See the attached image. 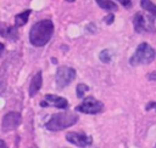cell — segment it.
<instances>
[{
    "mask_svg": "<svg viewBox=\"0 0 156 148\" xmlns=\"http://www.w3.org/2000/svg\"><path fill=\"white\" fill-rule=\"evenodd\" d=\"M54 33V24L50 19L35 22L29 30V41L34 46H44L49 42Z\"/></svg>",
    "mask_w": 156,
    "mask_h": 148,
    "instance_id": "6da1fadb",
    "label": "cell"
},
{
    "mask_svg": "<svg viewBox=\"0 0 156 148\" xmlns=\"http://www.w3.org/2000/svg\"><path fill=\"white\" fill-rule=\"evenodd\" d=\"M78 121V115L71 112H65V113H58L54 114L51 119L46 123V129L50 131H61L65 130L72 125H74Z\"/></svg>",
    "mask_w": 156,
    "mask_h": 148,
    "instance_id": "7a4b0ae2",
    "label": "cell"
},
{
    "mask_svg": "<svg viewBox=\"0 0 156 148\" xmlns=\"http://www.w3.org/2000/svg\"><path fill=\"white\" fill-rule=\"evenodd\" d=\"M154 57H155L154 49L149 44L141 42L136 47L134 55L130 57L129 63L132 66H134V67L135 66H140V64H149V63H151L154 61Z\"/></svg>",
    "mask_w": 156,
    "mask_h": 148,
    "instance_id": "3957f363",
    "label": "cell"
},
{
    "mask_svg": "<svg viewBox=\"0 0 156 148\" xmlns=\"http://www.w3.org/2000/svg\"><path fill=\"white\" fill-rule=\"evenodd\" d=\"M134 29L136 33H143V32H155V24L154 19L149 16H145L141 12L135 13L134 19H133Z\"/></svg>",
    "mask_w": 156,
    "mask_h": 148,
    "instance_id": "277c9868",
    "label": "cell"
},
{
    "mask_svg": "<svg viewBox=\"0 0 156 148\" xmlns=\"http://www.w3.org/2000/svg\"><path fill=\"white\" fill-rule=\"evenodd\" d=\"M76 78V70L71 67H60L56 72V85L58 89H65Z\"/></svg>",
    "mask_w": 156,
    "mask_h": 148,
    "instance_id": "5b68a950",
    "label": "cell"
},
{
    "mask_svg": "<svg viewBox=\"0 0 156 148\" xmlns=\"http://www.w3.org/2000/svg\"><path fill=\"white\" fill-rule=\"evenodd\" d=\"M102 108H104V104L100 101L95 99L93 96H89L83 101L82 104L76 107V110L85 114H98L102 110Z\"/></svg>",
    "mask_w": 156,
    "mask_h": 148,
    "instance_id": "8992f818",
    "label": "cell"
},
{
    "mask_svg": "<svg viewBox=\"0 0 156 148\" xmlns=\"http://www.w3.org/2000/svg\"><path fill=\"white\" fill-rule=\"evenodd\" d=\"M22 121V116L20 113L17 112H10L7 114L4 115L2 118V124H1V129L4 132H9L12 131L15 129H17L20 126Z\"/></svg>",
    "mask_w": 156,
    "mask_h": 148,
    "instance_id": "52a82bcc",
    "label": "cell"
},
{
    "mask_svg": "<svg viewBox=\"0 0 156 148\" xmlns=\"http://www.w3.org/2000/svg\"><path fill=\"white\" fill-rule=\"evenodd\" d=\"M66 140L74 144V146H78V147H87V146H90L91 142H93V138L90 136H87L84 133H79V132H68L66 135Z\"/></svg>",
    "mask_w": 156,
    "mask_h": 148,
    "instance_id": "ba28073f",
    "label": "cell"
},
{
    "mask_svg": "<svg viewBox=\"0 0 156 148\" xmlns=\"http://www.w3.org/2000/svg\"><path fill=\"white\" fill-rule=\"evenodd\" d=\"M40 106L41 107L52 106V107H56V108L65 109V108L68 107V102H67L66 98L60 97V96H56V95H45L44 101L40 103Z\"/></svg>",
    "mask_w": 156,
    "mask_h": 148,
    "instance_id": "9c48e42d",
    "label": "cell"
},
{
    "mask_svg": "<svg viewBox=\"0 0 156 148\" xmlns=\"http://www.w3.org/2000/svg\"><path fill=\"white\" fill-rule=\"evenodd\" d=\"M41 84H43V78H41V73L39 72V73H37V74L32 78V80H30L29 89H28L29 97H34V96L39 92V90H40V87H41Z\"/></svg>",
    "mask_w": 156,
    "mask_h": 148,
    "instance_id": "30bf717a",
    "label": "cell"
},
{
    "mask_svg": "<svg viewBox=\"0 0 156 148\" xmlns=\"http://www.w3.org/2000/svg\"><path fill=\"white\" fill-rule=\"evenodd\" d=\"M0 35H2L4 38H7V39H12V40H16L18 36L16 27H11L5 23L0 24Z\"/></svg>",
    "mask_w": 156,
    "mask_h": 148,
    "instance_id": "8fae6325",
    "label": "cell"
},
{
    "mask_svg": "<svg viewBox=\"0 0 156 148\" xmlns=\"http://www.w3.org/2000/svg\"><path fill=\"white\" fill-rule=\"evenodd\" d=\"M29 15H30V10H26V11L18 13V15H16L15 16V24H16V27L24 25L27 23V21H28Z\"/></svg>",
    "mask_w": 156,
    "mask_h": 148,
    "instance_id": "7c38bea8",
    "label": "cell"
},
{
    "mask_svg": "<svg viewBox=\"0 0 156 148\" xmlns=\"http://www.w3.org/2000/svg\"><path fill=\"white\" fill-rule=\"evenodd\" d=\"M140 6L144 10H146L149 13H151L156 17V5L152 4L150 0H140Z\"/></svg>",
    "mask_w": 156,
    "mask_h": 148,
    "instance_id": "4fadbf2b",
    "label": "cell"
},
{
    "mask_svg": "<svg viewBox=\"0 0 156 148\" xmlns=\"http://www.w3.org/2000/svg\"><path fill=\"white\" fill-rule=\"evenodd\" d=\"M96 2H98V5L101 7V8H104V10H108V11H113V10H117V5L113 2V1H111V0H96Z\"/></svg>",
    "mask_w": 156,
    "mask_h": 148,
    "instance_id": "5bb4252c",
    "label": "cell"
},
{
    "mask_svg": "<svg viewBox=\"0 0 156 148\" xmlns=\"http://www.w3.org/2000/svg\"><path fill=\"white\" fill-rule=\"evenodd\" d=\"M87 91H89V86L88 85H85V84H78L77 85L76 93H77V97L78 98H83Z\"/></svg>",
    "mask_w": 156,
    "mask_h": 148,
    "instance_id": "9a60e30c",
    "label": "cell"
},
{
    "mask_svg": "<svg viewBox=\"0 0 156 148\" xmlns=\"http://www.w3.org/2000/svg\"><path fill=\"white\" fill-rule=\"evenodd\" d=\"M99 57H100V61L104 62V63H108V62L111 61V53H110L108 50H104V51H101L100 55H99Z\"/></svg>",
    "mask_w": 156,
    "mask_h": 148,
    "instance_id": "2e32d148",
    "label": "cell"
},
{
    "mask_svg": "<svg viewBox=\"0 0 156 148\" xmlns=\"http://www.w3.org/2000/svg\"><path fill=\"white\" fill-rule=\"evenodd\" d=\"M113 19H115V16H113L112 13H110V15H107V16L105 17V23H106V24H111V23L113 22Z\"/></svg>",
    "mask_w": 156,
    "mask_h": 148,
    "instance_id": "e0dca14e",
    "label": "cell"
},
{
    "mask_svg": "<svg viewBox=\"0 0 156 148\" xmlns=\"http://www.w3.org/2000/svg\"><path fill=\"white\" fill-rule=\"evenodd\" d=\"M124 7H130L132 6V0H118Z\"/></svg>",
    "mask_w": 156,
    "mask_h": 148,
    "instance_id": "ac0fdd59",
    "label": "cell"
},
{
    "mask_svg": "<svg viewBox=\"0 0 156 148\" xmlns=\"http://www.w3.org/2000/svg\"><path fill=\"white\" fill-rule=\"evenodd\" d=\"M147 79L149 80H156V72H152V73L147 74Z\"/></svg>",
    "mask_w": 156,
    "mask_h": 148,
    "instance_id": "d6986e66",
    "label": "cell"
},
{
    "mask_svg": "<svg viewBox=\"0 0 156 148\" xmlns=\"http://www.w3.org/2000/svg\"><path fill=\"white\" fill-rule=\"evenodd\" d=\"M151 108H156V103H155V102H151V103H149V104L146 106V110H150Z\"/></svg>",
    "mask_w": 156,
    "mask_h": 148,
    "instance_id": "ffe728a7",
    "label": "cell"
},
{
    "mask_svg": "<svg viewBox=\"0 0 156 148\" xmlns=\"http://www.w3.org/2000/svg\"><path fill=\"white\" fill-rule=\"evenodd\" d=\"M0 148H7V146H6V143L2 141V140H0Z\"/></svg>",
    "mask_w": 156,
    "mask_h": 148,
    "instance_id": "44dd1931",
    "label": "cell"
},
{
    "mask_svg": "<svg viewBox=\"0 0 156 148\" xmlns=\"http://www.w3.org/2000/svg\"><path fill=\"white\" fill-rule=\"evenodd\" d=\"M4 49H5V45L2 42H0V55L4 52Z\"/></svg>",
    "mask_w": 156,
    "mask_h": 148,
    "instance_id": "7402d4cb",
    "label": "cell"
},
{
    "mask_svg": "<svg viewBox=\"0 0 156 148\" xmlns=\"http://www.w3.org/2000/svg\"><path fill=\"white\" fill-rule=\"evenodd\" d=\"M66 1H67V2H73L74 0H66Z\"/></svg>",
    "mask_w": 156,
    "mask_h": 148,
    "instance_id": "603a6c76",
    "label": "cell"
}]
</instances>
